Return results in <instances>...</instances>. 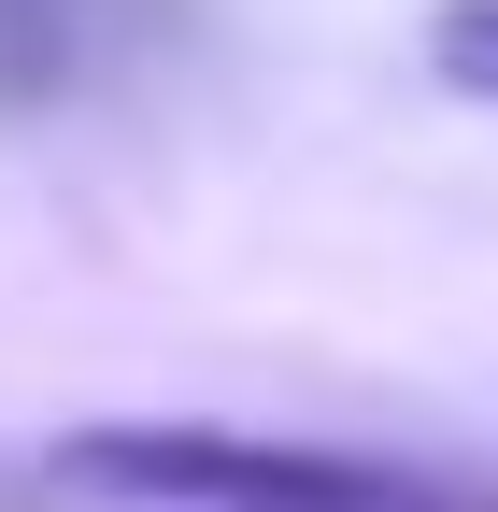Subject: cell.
Instances as JSON below:
<instances>
[{
    "label": "cell",
    "mask_w": 498,
    "mask_h": 512,
    "mask_svg": "<svg viewBox=\"0 0 498 512\" xmlns=\"http://www.w3.org/2000/svg\"><path fill=\"white\" fill-rule=\"evenodd\" d=\"M43 484L114 498V512H498L442 470L356 456V441H285V427H214V413H100L57 427Z\"/></svg>",
    "instance_id": "6da1fadb"
},
{
    "label": "cell",
    "mask_w": 498,
    "mask_h": 512,
    "mask_svg": "<svg viewBox=\"0 0 498 512\" xmlns=\"http://www.w3.org/2000/svg\"><path fill=\"white\" fill-rule=\"evenodd\" d=\"M427 72L498 114V0H442V15H427Z\"/></svg>",
    "instance_id": "7a4b0ae2"
}]
</instances>
